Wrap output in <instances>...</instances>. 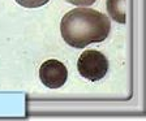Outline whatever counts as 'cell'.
I'll return each instance as SVG.
<instances>
[{
  "label": "cell",
  "mask_w": 146,
  "mask_h": 121,
  "mask_svg": "<svg viewBox=\"0 0 146 121\" xmlns=\"http://www.w3.org/2000/svg\"><path fill=\"white\" fill-rule=\"evenodd\" d=\"M106 5L110 17L119 24H125V0H107Z\"/></svg>",
  "instance_id": "4"
},
{
  "label": "cell",
  "mask_w": 146,
  "mask_h": 121,
  "mask_svg": "<svg viewBox=\"0 0 146 121\" xmlns=\"http://www.w3.org/2000/svg\"><path fill=\"white\" fill-rule=\"evenodd\" d=\"M50 0H16V3L25 8H39V7L47 4Z\"/></svg>",
  "instance_id": "5"
},
{
  "label": "cell",
  "mask_w": 146,
  "mask_h": 121,
  "mask_svg": "<svg viewBox=\"0 0 146 121\" xmlns=\"http://www.w3.org/2000/svg\"><path fill=\"white\" fill-rule=\"evenodd\" d=\"M39 78L48 89H59L68 79V69L59 60H47L39 68Z\"/></svg>",
  "instance_id": "3"
},
{
  "label": "cell",
  "mask_w": 146,
  "mask_h": 121,
  "mask_svg": "<svg viewBox=\"0 0 146 121\" xmlns=\"http://www.w3.org/2000/svg\"><path fill=\"white\" fill-rule=\"evenodd\" d=\"M77 69L84 78L93 82L99 81L108 72V60L99 51L88 50L78 58Z\"/></svg>",
  "instance_id": "2"
},
{
  "label": "cell",
  "mask_w": 146,
  "mask_h": 121,
  "mask_svg": "<svg viewBox=\"0 0 146 121\" xmlns=\"http://www.w3.org/2000/svg\"><path fill=\"white\" fill-rule=\"evenodd\" d=\"M69 4H73V5H78V7H89L91 4L95 3V0H65Z\"/></svg>",
  "instance_id": "6"
},
{
  "label": "cell",
  "mask_w": 146,
  "mask_h": 121,
  "mask_svg": "<svg viewBox=\"0 0 146 121\" xmlns=\"http://www.w3.org/2000/svg\"><path fill=\"white\" fill-rule=\"evenodd\" d=\"M60 31L64 42L74 48L103 42L111 31L108 17L86 7L69 11L61 18Z\"/></svg>",
  "instance_id": "1"
}]
</instances>
